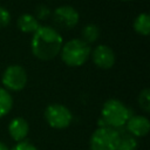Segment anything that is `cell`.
<instances>
[{
  "label": "cell",
  "mask_w": 150,
  "mask_h": 150,
  "mask_svg": "<svg viewBox=\"0 0 150 150\" xmlns=\"http://www.w3.org/2000/svg\"><path fill=\"white\" fill-rule=\"evenodd\" d=\"M52 13H50V11H49V8L47 7V6H45V5H40V6H38L36 7V9H35V18L39 20H46L49 15H50Z\"/></svg>",
  "instance_id": "obj_17"
},
{
  "label": "cell",
  "mask_w": 150,
  "mask_h": 150,
  "mask_svg": "<svg viewBox=\"0 0 150 150\" xmlns=\"http://www.w3.org/2000/svg\"><path fill=\"white\" fill-rule=\"evenodd\" d=\"M134 29L141 35H149L150 33V16L148 13H141L134 21Z\"/></svg>",
  "instance_id": "obj_12"
},
{
  "label": "cell",
  "mask_w": 150,
  "mask_h": 150,
  "mask_svg": "<svg viewBox=\"0 0 150 150\" xmlns=\"http://www.w3.org/2000/svg\"><path fill=\"white\" fill-rule=\"evenodd\" d=\"M100 28L96 26V25H94V23H88L87 26H84L83 27V29H82V33H81V35H82V38H81V40H83L86 43H93V42H95L98 38H100Z\"/></svg>",
  "instance_id": "obj_13"
},
{
  "label": "cell",
  "mask_w": 150,
  "mask_h": 150,
  "mask_svg": "<svg viewBox=\"0 0 150 150\" xmlns=\"http://www.w3.org/2000/svg\"><path fill=\"white\" fill-rule=\"evenodd\" d=\"M123 1H130V0H123Z\"/></svg>",
  "instance_id": "obj_21"
},
{
  "label": "cell",
  "mask_w": 150,
  "mask_h": 150,
  "mask_svg": "<svg viewBox=\"0 0 150 150\" xmlns=\"http://www.w3.org/2000/svg\"><path fill=\"white\" fill-rule=\"evenodd\" d=\"M13 100L8 90L5 88H0V117L7 115L12 109Z\"/></svg>",
  "instance_id": "obj_14"
},
{
  "label": "cell",
  "mask_w": 150,
  "mask_h": 150,
  "mask_svg": "<svg viewBox=\"0 0 150 150\" xmlns=\"http://www.w3.org/2000/svg\"><path fill=\"white\" fill-rule=\"evenodd\" d=\"M125 125H127V130L129 131V134L136 137H143L150 130L149 120L145 116H141V115L130 116Z\"/></svg>",
  "instance_id": "obj_9"
},
{
  "label": "cell",
  "mask_w": 150,
  "mask_h": 150,
  "mask_svg": "<svg viewBox=\"0 0 150 150\" xmlns=\"http://www.w3.org/2000/svg\"><path fill=\"white\" fill-rule=\"evenodd\" d=\"M91 59L93 62L102 69H109L114 66L115 63V53L114 50L104 45L97 46L93 52H91Z\"/></svg>",
  "instance_id": "obj_8"
},
{
  "label": "cell",
  "mask_w": 150,
  "mask_h": 150,
  "mask_svg": "<svg viewBox=\"0 0 150 150\" xmlns=\"http://www.w3.org/2000/svg\"><path fill=\"white\" fill-rule=\"evenodd\" d=\"M29 125L28 122L22 117H15L13 118L8 124V132L12 136L13 139L18 142H22L26 136L28 135Z\"/></svg>",
  "instance_id": "obj_10"
},
{
  "label": "cell",
  "mask_w": 150,
  "mask_h": 150,
  "mask_svg": "<svg viewBox=\"0 0 150 150\" xmlns=\"http://www.w3.org/2000/svg\"><path fill=\"white\" fill-rule=\"evenodd\" d=\"M45 117L47 123L55 129H64L69 127L73 121V115L70 110L66 105L59 103L48 105L45 111Z\"/></svg>",
  "instance_id": "obj_5"
},
{
  "label": "cell",
  "mask_w": 150,
  "mask_h": 150,
  "mask_svg": "<svg viewBox=\"0 0 150 150\" xmlns=\"http://www.w3.org/2000/svg\"><path fill=\"white\" fill-rule=\"evenodd\" d=\"M62 61L70 67L82 66L90 56L91 49L88 43L81 39H73L62 45L61 48Z\"/></svg>",
  "instance_id": "obj_3"
},
{
  "label": "cell",
  "mask_w": 150,
  "mask_h": 150,
  "mask_svg": "<svg viewBox=\"0 0 150 150\" xmlns=\"http://www.w3.org/2000/svg\"><path fill=\"white\" fill-rule=\"evenodd\" d=\"M131 116L128 107L122 103L120 100L109 98L104 102L102 107V117L101 120L107 127L117 129L125 125L127 121Z\"/></svg>",
  "instance_id": "obj_2"
},
{
  "label": "cell",
  "mask_w": 150,
  "mask_h": 150,
  "mask_svg": "<svg viewBox=\"0 0 150 150\" xmlns=\"http://www.w3.org/2000/svg\"><path fill=\"white\" fill-rule=\"evenodd\" d=\"M39 20L32 14H22L18 19V28L22 33H35L39 29Z\"/></svg>",
  "instance_id": "obj_11"
},
{
  "label": "cell",
  "mask_w": 150,
  "mask_h": 150,
  "mask_svg": "<svg viewBox=\"0 0 150 150\" xmlns=\"http://www.w3.org/2000/svg\"><path fill=\"white\" fill-rule=\"evenodd\" d=\"M138 104L141 105V108L144 111H149L150 110V93L148 88H144L138 96Z\"/></svg>",
  "instance_id": "obj_16"
},
{
  "label": "cell",
  "mask_w": 150,
  "mask_h": 150,
  "mask_svg": "<svg viewBox=\"0 0 150 150\" xmlns=\"http://www.w3.org/2000/svg\"><path fill=\"white\" fill-rule=\"evenodd\" d=\"M27 73L26 70L18 64L9 66L5 69L2 74V84L6 90L20 91L27 84Z\"/></svg>",
  "instance_id": "obj_6"
},
{
  "label": "cell",
  "mask_w": 150,
  "mask_h": 150,
  "mask_svg": "<svg viewBox=\"0 0 150 150\" xmlns=\"http://www.w3.org/2000/svg\"><path fill=\"white\" fill-rule=\"evenodd\" d=\"M137 142L131 135H121V141L115 150H136Z\"/></svg>",
  "instance_id": "obj_15"
},
{
  "label": "cell",
  "mask_w": 150,
  "mask_h": 150,
  "mask_svg": "<svg viewBox=\"0 0 150 150\" xmlns=\"http://www.w3.org/2000/svg\"><path fill=\"white\" fill-rule=\"evenodd\" d=\"M62 36L50 26H40L33 34L32 52L35 57L42 61L54 59L62 48Z\"/></svg>",
  "instance_id": "obj_1"
},
{
  "label": "cell",
  "mask_w": 150,
  "mask_h": 150,
  "mask_svg": "<svg viewBox=\"0 0 150 150\" xmlns=\"http://www.w3.org/2000/svg\"><path fill=\"white\" fill-rule=\"evenodd\" d=\"M0 150H9V149H8V146H7L5 143L0 142Z\"/></svg>",
  "instance_id": "obj_20"
},
{
  "label": "cell",
  "mask_w": 150,
  "mask_h": 150,
  "mask_svg": "<svg viewBox=\"0 0 150 150\" xmlns=\"http://www.w3.org/2000/svg\"><path fill=\"white\" fill-rule=\"evenodd\" d=\"M121 141V134L110 127L97 128L90 137V150H115Z\"/></svg>",
  "instance_id": "obj_4"
},
{
  "label": "cell",
  "mask_w": 150,
  "mask_h": 150,
  "mask_svg": "<svg viewBox=\"0 0 150 150\" xmlns=\"http://www.w3.org/2000/svg\"><path fill=\"white\" fill-rule=\"evenodd\" d=\"M9 21H11V14H9V12L6 8H4V7L0 6V28L6 27L9 23Z\"/></svg>",
  "instance_id": "obj_18"
},
{
  "label": "cell",
  "mask_w": 150,
  "mask_h": 150,
  "mask_svg": "<svg viewBox=\"0 0 150 150\" xmlns=\"http://www.w3.org/2000/svg\"><path fill=\"white\" fill-rule=\"evenodd\" d=\"M52 16H53V22L57 27H61L63 29H70L75 27L80 20L79 12L74 7L68 5L57 7L53 12Z\"/></svg>",
  "instance_id": "obj_7"
},
{
  "label": "cell",
  "mask_w": 150,
  "mask_h": 150,
  "mask_svg": "<svg viewBox=\"0 0 150 150\" xmlns=\"http://www.w3.org/2000/svg\"><path fill=\"white\" fill-rule=\"evenodd\" d=\"M11 150H38V149L28 142H18V144H15Z\"/></svg>",
  "instance_id": "obj_19"
}]
</instances>
